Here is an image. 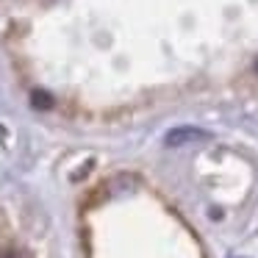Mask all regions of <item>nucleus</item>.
<instances>
[{"mask_svg":"<svg viewBox=\"0 0 258 258\" xmlns=\"http://www.w3.org/2000/svg\"><path fill=\"white\" fill-rule=\"evenodd\" d=\"M0 258H28V252L20 250V247H6V250L0 252Z\"/></svg>","mask_w":258,"mask_h":258,"instance_id":"3","label":"nucleus"},{"mask_svg":"<svg viewBox=\"0 0 258 258\" xmlns=\"http://www.w3.org/2000/svg\"><path fill=\"white\" fill-rule=\"evenodd\" d=\"M208 134L200 128H175L167 134V147H183L191 145V142H206Z\"/></svg>","mask_w":258,"mask_h":258,"instance_id":"1","label":"nucleus"},{"mask_svg":"<svg viewBox=\"0 0 258 258\" xmlns=\"http://www.w3.org/2000/svg\"><path fill=\"white\" fill-rule=\"evenodd\" d=\"M134 186H136V178H134V175H125L122 172V175H114V178L108 180L106 191H108V195H122V191H131Z\"/></svg>","mask_w":258,"mask_h":258,"instance_id":"2","label":"nucleus"},{"mask_svg":"<svg viewBox=\"0 0 258 258\" xmlns=\"http://www.w3.org/2000/svg\"><path fill=\"white\" fill-rule=\"evenodd\" d=\"M255 70H258V64H255Z\"/></svg>","mask_w":258,"mask_h":258,"instance_id":"4","label":"nucleus"}]
</instances>
